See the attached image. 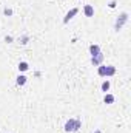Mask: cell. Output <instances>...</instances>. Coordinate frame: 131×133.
Listing matches in <instances>:
<instances>
[{
	"label": "cell",
	"mask_w": 131,
	"mask_h": 133,
	"mask_svg": "<svg viewBox=\"0 0 131 133\" xmlns=\"http://www.w3.org/2000/svg\"><path fill=\"white\" fill-rule=\"evenodd\" d=\"M5 42H8V43L12 42V37H11V36H6V37H5Z\"/></svg>",
	"instance_id": "obj_15"
},
{
	"label": "cell",
	"mask_w": 131,
	"mask_h": 133,
	"mask_svg": "<svg viewBox=\"0 0 131 133\" xmlns=\"http://www.w3.org/2000/svg\"><path fill=\"white\" fill-rule=\"evenodd\" d=\"M97 74L100 77H105V65H99L97 68Z\"/></svg>",
	"instance_id": "obj_12"
},
{
	"label": "cell",
	"mask_w": 131,
	"mask_h": 133,
	"mask_svg": "<svg viewBox=\"0 0 131 133\" xmlns=\"http://www.w3.org/2000/svg\"><path fill=\"white\" fill-rule=\"evenodd\" d=\"M22 43H23V45H25V43H28V37H26V36L22 39Z\"/></svg>",
	"instance_id": "obj_16"
},
{
	"label": "cell",
	"mask_w": 131,
	"mask_h": 133,
	"mask_svg": "<svg viewBox=\"0 0 131 133\" xmlns=\"http://www.w3.org/2000/svg\"><path fill=\"white\" fill-rule=\"evenodd\" d=\"M114 101H116V98H114V95H111V93H105V98H103V102L105 104H114Z\"/></svg>",
	"instance_id": "obj_8"
},
{
	"label": "cell",
	"mask_w": 131,
	"mask_h": 133,
	"mask_svg": "<svg viewBox=\"0 0 131 133\" xmlns=\"http://www.w3.org/2000/svg\"><path fill=\"white\" fill-rule=\"evenodd\" d=\"M77 12H79V8H71V9L65 14V17H63V23H68L74 16H77Z\"/></svg>",
	"instance_id": "obj_4"
},
{
	"label": "cell",
	"mask_w": 131,
	"mask_h": 133,
	"mask_svg": "<svg viewBox=\"0 0 131 133\" xmlns=\"http://www.w3.org/2000/svg\"><path fill=\"white\" fill-rule=\"evenodd\" d=\"M110 87H111V82H110V81H103V82H102V85H100L102 91H105V93L110 90Z\"/></svg>",
	"instance_id": "obj_11"
},
{
	"label": "cell",
	"mask_w": 131,
	"mask_h": 133,
	"mask_svg": "<svg viewBox=\"0 0 131 133\" xmlns=\"http://www.w3.org/2000/svg\"><path fill=\"white\" fill-rule=\"evenodd\" d=\"M116 3H117V2H116V0H111V2H110V3H108V6H110V8H111V9H113V8H116Z\"/></svg>",
	"instance_id": "obj_14"
},
{
	"label": "cell",
	"mask_w": 131,
	"mask_h": 133,
	"mask_svg": "<svg viewBox=\"0 0 131 133\" xmlns=\"http://www.w3.org/2000/svg\"><path fill=\"white\" fill-rule=\"evenodd\" d=\"M3 14H5V16H12V9H11V8H5V9H3Z\"/></svg>",
	"instance_id": "obj_13"
},
{
	"label": "cell",
	"mask_w": 131,
	"mask_h": 133,
	"mask_svg": "<svg viewBox=\"0 0 131 133\" xmlns=\"http://www.w3.org/2000/svg\"><path fill=\"white\" fill-rule=\"evenodd\" d=\"M128 17H130V16H128V12H127V11H123V12H122V14L116 19V23H114V31H117V33H119V31L123 28V25L128 22Z\"/></svg>",
	"instance_id": "obj_2"
},
{
	"label": "cell",
	"mask_w": 131,
	"mask_h": 133,
	"mask_svg": "<svg viewBox=\"0 0 131 133\" xmlns=\"http://www.w3.org/2000/svg\"><path fill=\"white\" fill-rule=\"evenodd\" d=\"M93 133H103V132H102V130H99V129H97V130H94Z\"/></svg>",
	"instance_id": "obj_17"
},
{
	"label": "cell",
	"mask_w": 131,
	"mask_h": 133,
	"mask_svg": "<svg viewBox=\"0 0 131 133\" xmlns=\"http://www.w3.org/2000/svg\"><path fill=\"white\" fill-rule=\"evenodd\" d=\"M97 53H100V46L99 45H90V54L91 56H94V54H97Z\"/></svg>",
	"instance_id": "obj_10"
},
{
	"label": "cell",
	"mask_w": 131,
	"mask_h": 133,
	"mask_svg": "<svg viewBox=\"0 0 131 133\" xmlns=\"http://www.w3.org/2000/svg\"><path fill=\"white\" fill-rule=\"evenodd\" d=\"M82 127V121H80V118H69L68 121L65 122V132H77L79 129Z\"/></svg>",
	"instance_id": "obj_1"
},
{
	"label": "cell",
	"mask_w": 131,
	"mask_h": 133,
	"mask_svg": "<svg viewBox=\"0 0 131 133\" xmlns=\"http://www.w3.org/2000/svg\"><path fill=\"white\" fill-rule=\"evenodd\" d=\"M83 14H85V17H93L94 16V6L93 5H85L83 6Z\"/></svg>",
	"instance_id": "obj_5"
},
{
	"label": "cell",
	"mask_w": 131,
	"mask_h": 133,
	"mask_svg": "<svg viewBox=\"0 0 131 133\" xmlns=\"http://www.w3.org/2000/svg\"><path fill=\"white\" fill-rule=\"evenodd\" d=\"M19 71L20 73H25V71H28V68H30V65H28V62H25V61H22L20 64H19Z\"/></svg>",
	"instance_id": "obj_9"
},
{
	"label": "cell",
	"mask_w": 131,
	"mask_h": 133,
	"mask_svg": "<svg viewBox=\"0 0 131 133\" xmlns=\"http://www.w3.org/2000/svg\"><path fill=\"white\" fill-rule=\"evenodd\" d=\"M114 74H116V66H113V65L105 66V77H111Z\"/></svg>",
	"instance_id": "obj_6"
},
{
	"label": "cell",
	"mask_w": 131,
	"mask_h": 133,
	"mask_svg": "<svg viewBox=\"0 0 131 133\" xmlns=\"http://www.w3.org/2000/svg\"><path fill=\"white\" fill-rule=\"evenodd\" d=\"M103 59H105V56H103V53L100 51V53H97V54L91 56V64H93L94 66H99V65H102Z\"/></svg>",
	"instance_id": "obj_3"
},
{
	"label": "cell",
	"mask_w": 131,
	"mask_h": 133,
	"mask_svg": "<svg viewBox=\"0 0 131 133\" xmlns=\"http://www.w3.org/2000/svg\"><path fill=\"white\" fill-rule=\"evenodd\" d=\"M16 82H17V85H20V87H22V85H25V84L28 82V77H26L25 74H19V76H17V79H16Z\"/></svg>",
	"instance_id": "obj_7"
}]
</instances>
